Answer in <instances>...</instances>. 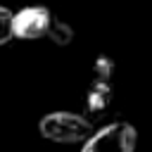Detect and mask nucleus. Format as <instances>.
I'll use <instances>...</instances> for the list:
<instances>
[{
    "label": "nucleus",
    "mask_w": 152,
    "mask_h": 152,
    "mask_svg": "<svg viewBox=\"0 0 152 152\" xmlns=\"http://www.w3.org/2000/svg\"><path fill=\"white\" fill-rule=\"evenodd\" d=\"M12 17H14V12L0 5V45H7L14 38L12 36Z\"/></svg>",
    "instance_id": "7"
},
{
    "label": "nucleus",
    "mask_w": 152,
    "mask_h": 152,
    "mask_svg": "<svg viewBox=\"0 0 152 152\" xmlns=\"http://www.w3.org/2000/svg\"><path fill=\"white\" fill-rule=\"evenodd\" d=\"M112 107V83L93 81L86 93V112L93 116H102Z\"/></svg>",
    "instance_id": "4"
},
{
    "label": "nucleus",
    "mask_w": 152,
    "mask_h": 152,
    "mask_svg": "<svg viewBox=\"0 0 152 152\" xmlns=\"http://www.w3.org/2000/svg\"><path fill=\"white\" fill-rule=\"evenodd\" d=\"M50 19H52V14L43 5L24 7V10H19L12 17V36L19 38V40H38V38H45L48 26H50Z\"/></svg>",
    "instance_id": "3"
},
{
    "label": "nucleus",
    "mask_w": 152,
    "mask_h": 152,
    "mask_svg": "<svg viewBox=\"0 0 152 152\" xmlns=\"http://www.w3.org/2000/svg\"><path fill=\"white\" fill-rule=\"evenodd\" d=\"M138 131L128 121H114L93 131L86 140L81 152H135Z\"/></svg>",
    "instance_id": "2"
},
{
    "label": "nucleus",
    "mask_w": 152,
    "mask_h": 152,
    "mask_svg": "<svg viewBox=\"0 0 152 152\" xmlns=\"http://www.w3.org/2000/svg\"><path fill=\"white\" fill-rule=\"evenodd\" d=\"M45 38H50L55 45L64 48V45H69V43L74 40V28H71V24H66L64 19H55V17H52Z\"/></svg>",
    "instance_id": "5"
},
{
    "label": "nucleus",
    "mask_w": 152,
    "mask_h": 152,
    "mask_svg": "<svg viewBox=\"0 0 152 152\" xmlns=\"http://www.w3.org/2000/svg\"><path fill=\"white\" fill-rule=\"evenodd\" d=\"M114 59L107 57V55H97L95 62H93V81H104V83H112V76H114Z\"/></svg>",
    "instance_id": "6"
},
{
    "label": "nucleus",
    "mask_w": 152,
    "mask_h": 152,
    "mask_svg": "<svg viewBox=\"0 0 152 152\" xmlns=\"http://www.w3.org/2000/svg\"><path fill=\"white\" fill-rule=\"evenodd\" d=\"M38 131H40L43 138H48L52 142L74 145V142H83L95 128H93L90 119H86L83 114H76V112H50L38 121Z\"/></svg>",
    "instance_id": "1"
}]
</instances>
